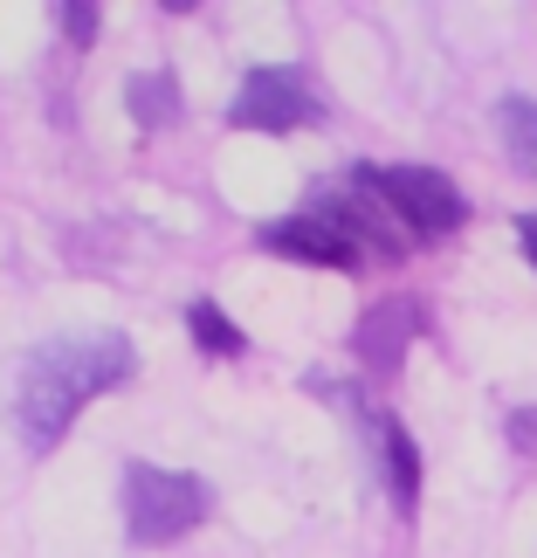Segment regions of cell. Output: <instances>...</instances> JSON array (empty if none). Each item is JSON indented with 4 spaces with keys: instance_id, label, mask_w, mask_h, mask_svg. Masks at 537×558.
<instances>
[{
    "instance_id": "1",
    "label": "cell",
    "mask_w": 537,
    "mask_h": 558,
    "mask_svg": "<svg viewBox=\"0 0 537 558\" xmlns=\"http://www.w3.org/2000/svg\"><path fill=\"white\" fill-rule=\"evenodd\" d=\"M138 373L132 338L118 331H70L49 338L41 352H28V366L14 379V435L28 456H49V448L70 435V421L90 407L97 393H111Z\"/></svg>"
},
{
    "instance_id": "2",
    "label": "cell",
    "mask_w": 537,
    "mask_h": 558,
    "mask_svg": "<svg viewBox=\"0 0 537 558\" xmlns=\"http://www.w3.org/2000/svg\"><path fill=\"white\" fill-rule=\"evenodd\" d=\"M213 510V489L186 469H152V462H132L124 469V531L138 545H173L186 538L193 524H207Z\"/></svg>"
},
{
    "instance_id": "3",
    "label": "cell",
    "mask_w": 537,
    "mask_h": 558,
    "mask_svg": "<svg viewBox=\"0 0 537 558\" xmlns=\"http://www.w3.org/2000/svg\"><path fill=\"white\" fill-rule=\"evenodd\" d=\"M358 180L393 207V221L406 234H448V228H462V214H468L462 193L441 173H427V166H358Z\"/></svg>"
},
{
    "instance_id": "4",
    "label": "cell",
    "mask_w": 537,
    "mask_h": 558,
    "mask_svg": "<svg viewBox=\"0 0 537 558\" xmlns=\"http://www.w3.org/2000/svg\"><path fill=\"white\" fill-rule=\"evenodd\" d=\"M228 118L242 124V132H296V124L317 118V97H310V83L296 70H248V83H242V97H234Z\"/></svg>"
},
{
    "instance_id": "5",
    "label": "cell",
    "mask_w": 537,
    "mask_h": 558,
    "mask_svg": "<svg viewBox=\"0 0 537 558\" xmlns=\"http://www.w3.org/2000/svg\"><path fill=\"white\" fill-rule=\"evenodd\" d=\"M263 242L269 248H283L296 255V263H317V269H358V242H352V228L338 221L331 207H304V214H290V221H276L263 228Z\"/></svg>"
},
{
    "instance_id": "6",
    "label": "cell",
    "mask_w": 537,
    "mask_h": 558,
    "mask_svg": "<svg viewBox=\"0 0 537 558\" xmlns=\"http://www.w3.org/2000/svg\"><path fill=\"white\" fill-rule=\"evenodd\" d=\"M414 331H420V304H414V296H400V304H379L373 317H365V331H358V359H365V366H393Z\"/></svg>"
},
{
    "instance_id": "7",
    "label": "cell",
    "mask_w": 537,
    "mask_h": 558,
    "mask_svg": "<svg viewBox=\"0 0 537 558\" xmlns=\"http://www.w3.org/2000/svg\"><path fill=\"white\" fill-rule=\"evenodd\" d=\"M379 462H386V489H393L400 510L420 504V456H414V435L400 421H379Z\"/></svg>"
},
{
    "instance_id": "8",
    "label": "cell",
    "mask_w": 537,
    "mask_h": 558,
    "mask_svg": "<svg viewBox=\"0 0 537 558\" xmlns=\"http://www.w3.org/2000/svg\"><path fill=\"white\" fill-rule=\"evenodd\" d=\"M497 124H503V145H510V159H517L524 173L537 180V97H503Z\"/></svg>"
},
{
    "instance_id": "9",
    "label": "cell",
    "mask_w": 537,
    "mask_h": 558,
    "mask_svg": "<svg viewBox=\"0 0 537 558\" xmlns=\"http://www.w3.org/2000/svg\"><path fill=\"white\" fill-rule=\"evenodd\" d=\"M132 118H138V124L180 118V83H173V76H132Z\"/></svg>"
},
{
    "instance_id": "10",
    "label": "cell",
    "mask_w": 537,
    "mask_h": 558,
    "mask_svg": "<svg viewBox=\"0 0 537 558\" xmlns=\"http://www.w3.org/2000/svg\"><path fill=\"white\" fill-rule=\"evenodd\" d=\"M186 325H193V338H200V352H213V359H221V352H242V331H234L213 304H193Z\"/></svg>"
},
{
    "instance_id": "11",
    "label": "cell",
    "mask_w": 537,
    "mask_h": 558,
    "mask_svg": "<svg viewBox=\"0 0 537 558\" xmlns=\"http://www.w3.org/2000/svg\"><path fill=\"white\" fill-rule=\"evenodd\" d=\"M62 28H70L76 41H97V8L90 0H70V8H62Z\"/></svg>"
},
{
    "instance_id": "12",
    "label": "cell",
    "mask_w": 537,
    "mask_h": 558,
    "mask_svg": "<svg viewBox=\"0 0 537 558\" xmlns=\"http://www.w3.org/2000/svg\"><path fill=\"white\" fill-rule=\"evenodd\" d=\"M517 234H524V255L537 263V214H524V228H517Z\"/></svg>"
}]
</instances>
